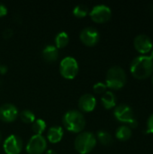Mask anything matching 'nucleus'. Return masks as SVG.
<instances>
[{"instance_id":"nucleus-1","label":"nucleus","mask_w":153,"mask_h":154,"mask_svg":"<svg viewBox=\"0 0 153 154\" xmlns=\"http://www.w3.org/2000/svg\"><path fill=\"white\" fill-rule=\"evenodd\" d=\"M130 71L136 79H145L152 75L153 60L150 56H138L132 60Z\"/></svg>"},{"instance_id":"nucleus-2","label":"nucleus","mask_w":153,"mask_h":154,"mask_svg":"<svg viewBox=\"0 0 153 154\" xmlns=\"http://www.w3.org/2000/svg\"><path fill=\"white\" fill-rule=\"evenodd\" d=\"M62 124L69 132L79 134L86 127V118L78 110H69L62 117Z\"/></svg>"},{"instance_id":"nucleus-3","label":"nucleus","mask_w":153,"mask_h":154,"mask_svg":"<svg viewBox=\"0 0 153 154\" xmlns=\"http://www.w3.org/2000/svg\"><path fill=\"white\" fill-rule=\"evenodd\" d=\"M127 78L124 69L119 66H114L110 68L106 73V85L107 88L118 90L124 87Z\"/></svg>"},{"instance_id":"nucleus-4","label":"nucleus","mask_w":153,"mask_h":154,"mask_svg":"<svg viewBox=\"0 0 153 154\" xmlns=\"http://www.w3.org/2000/svg\"><path fill=\"white\" fill-rule=\"evenodd\" d=\"M96 145V138L90 132L79 133L74 141L76 151L79 154H87L93 151Z\"/></svg>"},{"instance_id":"nucleus-5","label":"nucleus","mask_w":153,"mask_h":154,"mask_svg":"<svg viewBox=\"0 0 153 154\" xmlns=\"http://www.w3.org/2000/svg\"><path fill=\"white\" fill-rule=\"evenodd\" d=\"M60 75L66 79H73L78 73V63L73 57H66L60 63Z\"/></svg>"},{"instance_id":"nucleus-6","label":"nucleus","mask_w":153,"mask_h":154,"mask_svg":"<svg viewBox=\"0 0 153 154\" xmlns=\"http://www.w3.org/2000/svg\"><path fill=\"white\" fill-rule=\"evenodd\" d=\"M90 18L97 23H104L109 21L112 15V11L109 6L106 5H95L89 12Z\"/></svg>"},{"instance_id":"nucleus-7","label":"nucleus","mask_w":153,"mask_h":154,"mask_svg":"<svg viewBox=\"0 0 153 154\" xmlns=\"http://www.w3.org/2000/svg\"><path fill=\"white\" fill-rule=\"evenodd\" d=\"M47 148L46 139L42 135H32L26 145L28 154H42Z\"/></svg>"},{"instance_id":"nucleus-8","label":"nucleus","mask_w":153,"mask_h":154,"mask_svg":"<svg viewBox=\"0 0 153 154\" xmlns=\"http://www.w3.org/2000/svg\"><path fill=\"white\" fill-rule=\"evenodd\" d=\"M80 41L86 46L92 47L95 46L100 39V33L95 27H86L84 28L79 34Z\"/></svg>"},{"instance_id":"nucleus-9","label":"nucleus","mask_w":153,"mask_h":154,"mask_svg":"<svg viewBox=\"0 0 153 154\" xmlns=\"http://www.w3.org/2000/svg\"><path fill=\"white\" fill-rule=\"evenodd\" d=\"M3 148L6 154H19L23 149V141L19 136L11 134L5 140Z\"/></svg>"},{"instance_id":"nucleus-10","label":"nucleus","mask_w":153,"mask_h":154,"mask_svg":"<svg viewBox=\"0 0 153 154\" xmlns=\"http://www.w3.org/2000/svg\"><path fill=\"white\" fill-rule=\"evenodd\" d=\"M133 45H134V48L136 49V51L142 54H146V53L151 52L153 48L151 39L144 33L138 34L134 38Z\"/></svg>"},{"instance_id":"nucleus-11","label":"nucleus","mask_w":153,"mask_h":154,"mask_svg":"<svg viewBox=\"0 0 153 154\" xmlns=\"http://www.w3.org/2000/svg\"><path fill=\"white\" fill-rule=\"evenodd\" d=\"M114 116L117 121L125 124H129L133 119H134L133 109L125 104H121L115 108Z\"/></svg>"},{"instance_id":"nucleus-12","label":"nucleus","mask_w":153,"mask_h":154,"mask_svg":"<svg viewBox=\"0 0 153 154\" xmlns=\"http://www.w3.org/2000/svg\"><path fill=\"white\" fill-rule=\"evenodd\" d=\"M19 116L18 110L13 104H4L0 106V120L4 123H12Z\"/></svg>"},{"instance_id":"nucleus-13","label":"nucleus","mask_w":153,"mask_h":154,"mask_svg":"<svg viewBox=\"0 0 153 154\" xmlns=\"http://www.w3.org/2000/svg\"><path fill=\"white\" fill-rule=\"evenodd\" d=\"M78 108L82 112H92L96 106V99L92 94H84L78 99Z\"/></svg>"},{"instance_id":"nucleus-14","label":"nucleus","mask_w":153,"mask_h":154,"mask_svg":"<svg viewBox=\"0 0 153 154\" xmlns=\"http://www.w3.org/2000/svg\"><path fill=\"white\" fill-rule=\"evenodd\" d=\"M43 60L47 62H54L59 58V51L54 45H47L41 51Z\"/></svg>"},{"instance_id":"nucleus-15","label":"nucleus","mask_w":153,"mask_h":154,"mask_svg":"<svg viewBox=\"0 0 153 154\" xmlns=\"http://www.w3.org/2000/svg\"><path fill=\"white\" fill-rule=\"evenodd\" d=\"M64 132L61 126L55 125L50 127L47 132V139L51 143H57L61 141Z\"/></svg>"},{"instance_id":"nucleus-16","label":"nucleus","mask_w":153,"mask_h":154,"mask_svg":"<svg viewBox=\"0 0 153 154\" xmlns=\"http://www.w3.org/2000/svg\"><path fill=\"white\" fill-rule=\"evenodd\" d=\"M101 103L106 109L114 108L116 105V97L111 91H106L101 97Z\"/></svg>"},{"instance_id":"nucleus-17","label":"nucleus","mask_w":153,"mask_h":154,"mask_svg":"<svg viewBox=\"0 0 153 154\" xmlns=\"http://www.w3.org/2000/svg\"><path fill=\"white\" fill-rule=\"evenodd\" d=\"M132 129L128 125H121L115 132V137L122 142L129 140L132 136Z\"/></svg>"},{"instance_id":"nucleus-18","label":"nucleus","mask_w":153,"mask_h":154,"mask_svg":"<svg viewBox=\"0 0 153 154\" xmlns=\"http://www.w3.org/2000/svg\"><path fill=\"white\" fill-rule=\"evenodd\" d=\"M69 42V34L66 32H60L55 37V47L57 49H62L68 45Z\"/></svg>"},{"instance_id":"nucleus-19","label":"nucleus","mask_w":153,"mask_h":154,"mask_svg":"<svg viewBox=\"0 0 153 154\" xmlns=\"http://www.w3.org/2000/svg\"><path fill=\"white\" fill-rule=\"evenodd\" d=\"M97 140L99 141V143L103 145H106V146H108V145H111L113 143V138H112V135L105 131V130H100L97 132L96 134V137Z\"/></svg>"},{"instance_id":"nucleus-20","label":"nucleus","mask_w":153,"mask_h":154,"mask_svg":"<svg viewBox=\"0 0 153 154\" xmlns=\"http://www.w3.org/2000/svg\"><path fill=\"white\" fill-rule=\"evenodd\" d=\"M32 130L36 135H41L43 132L46 130V123L42 119H35V121L32 123Z\"/></svg>"},{"instance_id":"nucleus-21","label":"nucleus","mask_w":153,"mask_h":154,"mask_svg":"<svg viewBox=\"0 0 153 154\" xmlns=\"http://www.w3.org/2000/svg\"><path fill=\"white\" fill-rule=\"evenodd\" d=\"M89 13L88 6L84 4H79L76 5L73 9V14L78 18H83L87 16Z\"/></svg>"},{"instance_id":"nucleus-22","label":"nucleus","mask_w":153,"mask_h":154,"mask_svg":"<svg viewBox=\"0 0 153 154\" xmlns=\"http://www.w3.org/2000/svg\"><path fill=\"white\" fill-rule=\"evenodd\" d=\"M19 116L24 124H32L35 121V115L30 110H23Z\"/></svg>"},{"instance_id":"nucleus-23","label":"nucleus","mask_w":153,"mask_h":154,"mask_svg":"<svg viewBox=\"0 0 153 154\" xmlns=\"http://www.w3.org/2000/svg\"><path fill=\"white\" fill-rule=\"evenodd\" d=\"M106 88H107V87H106V83H103V82H97L93 87V90L96 94H104V93H106Z\"/></svg>"},{"instance_id":"nucleus-24","label":"nucleus","mask_w":153,"mask_h":154,"mask_svg":"<svg viewBox=\"0 0 153 154\" xmlns=\"http://www.w3.org/2000/svg\"><path fill=\"white\" fill-rule=\"evenodd\" d=\"M147 132L150 134H153V114L150 116V117L148 118L147 121V128H146Z\"/></svg>"},{"instance_id":"nucleus-25","label":"nucleus","mask_w":153,"mask_h":154,"mask_svg":"<svg viewBox=\"0 0 153 154\" xmlns=\"http://www.w3.org/2000/svg\"><path fill=\"white\" fill-rule=\"evenodd\" d=\"M13 33H14V32H13L12 29L6 28V29H5V31L3 32V36H4V38L8 39V38H10L11 36H13Z\"/></svg>"},{"instance_id":"nucleus-26","label":"nucleus","mask_w":153,"mask_h":154,"mask_svg":"<svg viewBox=\"0 0 153 154\" xmlns=\"http://www.w3.org/2000/svg\"><path fill=\"white\" fill-rule=\"evenodd\" d=\"M6 14H7V8H6V6L4 4L0 3V17H3V16L6 15Z\"/></svg>"},{"instance_id":"nucleus-27","label":"nucleus","mask_w":153,"mask_h":154,"mask_svg":"<svg viewBox=\"0 0 153 154\" xmlns=\"http://www.w3.org/2000/svg\"><path fill=\"white\" fill-rule=\"evenodd\" d=\"M128 125H129L128 126H129L131 129H132V128H136V127L138 126V122H137V120L134 118V119H133V120H132Z\"/></svg>"},{"instance_id":"nucleus-28","label":"nucleus","mask_w":153,"mask_h":154,"mask_svg":"<svg viewBox=\"0 0 153 154\" xmlns=\"http://www.w3.org/2000/svg\"><path fill=\"white\" fill-rule=\"evenodd\" d=\"M7 71V67L0 64V74H5Z\"/></svg>"},{"instance_id":"nucleus-29","label":"nucleus","mask_w":153,"mask_h":154,"mask_svg":"<svg viewBox=\"0 0 153 154\" xmlns=\"http://www.w3.org/2000/svg\"><path fill=\"white\" fill-rule=\"evenodd\" d=\"M45 154H57L53 150H49V151H47Z\"/></svg>"},{"instance_id":"nucleus-30","label":"nucleus","mask_w":153,"mask_h":154,"mask_svg":"<svg viewBox=\"0 0 153 154\" xmlns=\"http://www.w3.org/2000/svg\"><path fill=\"white\" fill-rule=\"evenodd\" d=\"M150 57H151V59L153 60V49L151 50V55H150Z\"/></svg>"},{"instance_id":"nucleus-31","label":"nucleus","mask_w":153,"mask_h":154,"mask_svg":"<svg viewBox=\"0 0 153 154\" xmlns=\"http://www.w3.org/2000/svg\"><path fill=\"white\" fill-rule=\"evenodd\" d=\"M1 139H2V134H1V133H0V142H1Z\"/></svg>"},{"instance_id":"nucleus-32","label":"nucleus","mask_w":153,"mask_h":154,"mask_svg":"<svg viewBox=\"0 0 153 154\" xmlns=\"http://www.w3.org/2000/svg\"><path fill=\"white\" fill-rule=\"evenodd\" d=\"M152 85H153V76H152Z\"/></svg>"}]
</instances>
